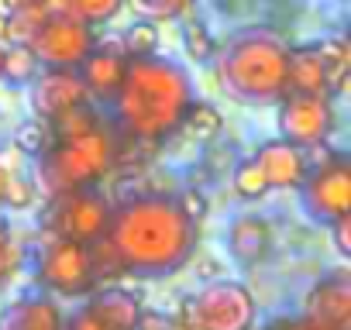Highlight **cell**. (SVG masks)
<instances>
[{"instance_id":"6da1fadb","label":"cell","mask_w":351,"mask_h":330,"mask_svg":"<svg viewBox=\"0 0 351 330\" xmlns=\"http://www.w3.org/2000/svg\"><path fill=\"white\" fill-rule=\"evenodd\" d=\"M104 241L117 255L121 272L141 279H165L193 258L200 224L183 214L176 196L141 193L110 210Z\"/></svg>"},{"instance_id":"7a4b0ae2","label":"cell","mask_w":351,"mask_h":330,"mask_svg":"<svg viewBox=\"0 0 351 330\" xmlns=\"http://www.w3.org/2000/svg\"><path fill=\"white\" fill-rule=\"evenodd\" d=\"M193 107V79L165 55H128L124 79L110 100L117 127L145 144L165 141L183 127Z\"/></svg>"},{"instance_id":"3957f363","label":"cell","mask_w":351,"mask_h":330,"mask_svg":"<svg viewBox=\"0 0 351 330\" xmlns=\"http://www.w3.org/2000/svg\"><path fill=\"white\" fill-rule=\"evenodd\" d=\"M217 83L238 103H276L289 93V45L269 28H248L217 49Z\"/></svg>"},{"instance_id":"277c9868","label":"cell","mask_w":351,"mask_h":330,"mask_svg":"<svg viewBox=\"0 0 351 330\" xmlns=\"http://www.w3.org/2000/svg\"><path fill=\"white\" fill-rule=\"evenodd\" d=\"M117 158L121 144L114 131L100 120L83 138L52 141V148L35 165V190L45 193L49 200L73 190H97V183H104V176L117 165Z\"/></svg>"},{"instance_id":"5b68a950","label":"cell","mask_w":351,"mask_h":330,"mask_svg":"<svg viewBox=\"0 0 351 330\" xmlns=\"http://www.w3.org/2000/svg\"><path fill=\"white\" fill-rule=\"evenodd\" d=\"M255 296L248 285L221 279L183 306V330H252Z\"/></svg>"},{"instance_id":"8992f818","label":"cell","mask_w":351,"mask_h":330,"mask_svg":"<svg viewBox=\"0 0 351 330\" xmlns=\"http://www.w3.org/2000/svg\"><path fill=\"white\" fill-rule=\"evenodd\" d=\"M110 210L114 207L104 200L100 190H73V193L49 200V207L42 214V227L49 231V238L93 244L107 234Z\"/></svg>"},{"instance_id":"52a82bcc","label":"cell","mask_w":351,"mask_h":330,"mask_svg":"<svg viewBox=\"0 0 351 330\" xmlns=\"http://www.w3.org/2000/svg\"><path fill=\"white\" fill-rule=\"evenodd\" d=\"M303 210L330 227L334 220L351 214V162L344 155H327L320 165H310V173L300 186Z\"/></svg>"},{"instance_id":"ba28073f","label":"cell","mask_w":351,"mask_h":330,"mask_svg":"<svg viewBox=\"0 0 351 330\" xmlns=\"http://www.w3.org/2000/svg\"><path fill=\"white\" fill-rule=\"evenodd\" d=\"M38 279L56 296H66V299L90 296L97 289L90 244L49 238V244L42 248V258H38Z\"/></svg>"},{"instance_id":"9c48e42d","label":"cell","mask_w":351,"mask_h":330,"mask_svg":"<svg viewBox=\"0 0 351 330\" xmlns=\"http://www.w3.org/2000/svg\"><path fill=\"white\" fill-rule=\"evenodd\" d=\"M93 45V28L83 25L76 14H49L28 38V49L45 69H76Z\"/></svg>"},{"instance_id":"30bf717a","label":"cell","mask_w":351,"mask_h":330,"mask_svg":"<svg viewBox=\"0 0 351 330\" xmlns=\"http://www.w3.org/2000/svg\"><path fill=\"white\" fill-rule=\"evenodd\" d=\"M334 127V103L330 97H306L286 93L279 100V138L296 148H317L327 141Z\"/></svg>"},{"instance_id":"8fae6325","label":"cell","mask_w":351,"mask_h":330,"mask_svg":"<svg viewBox=\"0 0 351 330\" xmlns=\"http://www.w3.org/2000/svg\"><path fill=\"white\" fill-rule=\"evenodd\" d=\"M303 320L313 330H351V279H348V272H334L310 289Z\"/></svg>"},{"instance_id":"7c38bea8","label":"cell","mask_w":351,"mask_h":330,"mask_svg":"<svg viewBox=\"0 0 351 330\" xmlns=\"http://www.w3.org/2000/svg\"><path fill=\"white\" fill-rule=\"evenodd\" d=\"M80 103H90V93H86L76 69H42L32 79V110H35V117L52 120L62 110L80 107Z\"/></svg>"},{"instance_id":"4fadbf2b","label":"cell","mask_w":351,"mask_h":330,"mask_svg":"<svg viewBox=\"0 0 351 330\" xmlns=\"http://www.w3.org/2000/svg\"><path fill=\"white\" fill-rule=\"evenodd\" d=\"M255 165L262 169L269 190H300L310 173V155L282 138H272V141L258 144Z\"/></svg>"},{"instance_id":"5bb4252c","label":"cell","mask_w":351,"mask_h":330,"mask_svg":"<svg viewBox=\"0 0 351 330\" xmlns=\"http://www.w3.org/2000/svg\"><path fill=\"white\" fill-rule=\"evenodd\" d=\"M124 66H128L124 49H117V45H93L90 55L76 66V73H80V79H83L90 97L110 103L117 86H121V79H124Z\"/></svg>"},{"instance_id":"9a60e30c","label":"cell","mask_w":351,"mask_h":330,"mask_svg":"<svg viewBox=\"0 0 351 330\" xmlns=\"http://www.w3.org/2000/svg\"><path fill=\"white\" fill-rule=\"evenodd\" d=\"M272 248V227L258 214H241L228 227V251L238 265H255Z\"/></svg>"},{"instance_id":"2e32d148","label":"cell","mask_w":351,"mask_h":330,"mask_svg":"<svg viewBox=\"0 0 351 330\" xmlns=\"http://www.w3.org/2000/svg\"><path fill=\"white\" fill-rule=\"evenodd\" d=\"M86 313L97 316L107 330H138V320L145 309L138 296H131L128 289H104V292H90Z\"/></svg>"},{"instance_id":"e0dca14e","label":"cell","mask_w":351,"mask_h":330,"mask_svg":"<svg viewBox=\"0 0 351 330\" xmlns=\"http://www.w3.org/2000/svg\"><path fill=\"white\" fill-rule=\"evenodd\" d=\"M286 86L289 93H306V97H330L324 66L317 55V45H296L289 49V66H286Z\"/></svg>"},{"instance_id":"ac0fdd59","label":"cell","mask_w":351,"mask_h":330,"mask_svg":"<svg viewBox=\"0 0 351 330\" xmlns=\"http://www.w3.org/2000/svg\"><path fill=\"white\" fill-rule=\"evenodd\" d=\"M0 330H66V320L49 296H38V299L14 303L8 316L0 320Z\"/></svg>"},{"instance_id":"d6986e66","label":"cell","mask_w":351,"mask_h":330,"mask_svg":"<svg viewBox=\"0 0 351 330\" xmlns=\"http://www.w3.org/2000/svg\"><path fill=\"white\" fill-rule=\"evenodd\" d=\"M317 55L324 66V79H327V93H341L348 86V73H351V49L344 38H324L317 42Z\"/></svg>"},{"instance_id":"ffe728a7","label":"cell","mask_w":351,"mask_h":330,"mask_svg":"<svg viewBox=\"0 0 351 330\" xmlns=\"http://www.w3.org/2000/svg\"><path fill=\"white\" fill-rule=\"evenodd\" d=\"M97 124H100V114L90 103H80V107H69L59 117H52L49 120V131H52V141H69V138L90 134Z\"/></svg>"},{"instance_id":"44dd1931","label":"cell","mask_w":351,"mask_h":330,"mask_svg":"<svg viewBox=\"0 0 351 330\" xmlns=\"http://www.w3.org/2000/svg\"><path fill=\"white\" fill-rule=\"evenodd\" d=\"M38 73H42V62L35 59V52L28 45L18 42V45L4 49V69H0V79L21 86V83H32Z\"/></svg>"},{"instance_id":"7402d4cb","label":"cell","mask_w":351,"mask_h":330,"mask_svg":"<svg viewBox=\"0 0 351 330\" xmlns=\"http://www.w3.org/2000/svg\"><path fill=\"white\" fill-rule=\"evenodd\" d=\"M124 4L141 18V21H176V18H186L193 8H197V0H124Z\"/></svg>"},{"instance_id":"603a6c76","label":"cell","mask_w":351,"mask_h":330,"mask_svg":"<svg viewBox=\"0 0 351 330\" xmlns=\"http://www.w3.org/2000/svg\"><path fill=\"white\" fill-rule=\"evenodd\" d=\"M231 190H234V196H241V200H262V196L269 193V183H265L262 169L255 165V158H241V162L234 165Z\"/></svg>"},{"instance_id":"cb8c5ba5","label":"cell","mask_w":351,"mask_h":330,"mask_svg":"<svg viewBox=\"0 0 351 330\" xmlns=\"http://www.w3.org/2000/svg\"><path fill=\"white\" fill-rule=\"evenodd\" d=\"M14 148H18L21 155L42 158V155L52 148V131H49V120H42V117L25 120V124L18 127V134H14Z\"/></svg>"},{"instance_id":"d4e9b609","label":"cell","mask_w":351,"mask_h":330,"mask_svg":"<svg viewBox=\"0 0 351 330\" xmlns=\"http://www.w3.org/2000/svg\"><path fill=\"white\" fill-rule=\"evenodd\" d=\"M66 8H69V14H76L83 25L93 28V25L114 21L124 8V0H66Z\"/></svg>"},{"instance_id":"484cf974","label":"cell","mask_w":351,"mask_h":330,"mask_svg":"<svg viewBox=\"0 0 351 330\" xmlns=\"http://www.w3.org/2000/svg\"><path fill=\"white\" fill-rule=\"evenodd\" d=\"M183 45H186V55L193 62H210L217 55V42H214V35H210V28L204 21H186Z\"/></svg>"},{"instance_id":"4316f807","label":"cell","mask_w":351,"mask_h":330,"mask_svg":"<svg viewBox=\"0 0 351 330\" xmlns=\"http://www.w3.org/2000/svg\"><path fill=\"white\" fill-rule=\"evenodd\" d=\"M183 131L190 138H197V141H214L217 131H221V114L214 107H207V103H193L186 120H183Z\"/></svg>"},{"instance_id":"83f0119b","label":"cell","mask_w":351,"mask_h":330,"mask_svg":"<svg viewBox=\"0 0 351 330\" xmlns=\"http://www.w3.org/2000/svg\"><path fill=\"white\" fill-rule=\"evenodd\" d=\"M155 49H158V25L134 21L124 31V55H152Z\"/></svg>"},{"instance_id":"f1b7e54d","label":"cell","mask_w":351,"mask_h":330,"mask_svg":"<svg viewBox=\"0 0 351 330\" xmlns=\"http://www.w3.org/2000/svg\"><path fill=\"white\" fill-rule=\"evenodd\" d=\"M32 200H35V183H28V179H14V176H11L4 196H0V203L11 207V210H25V207H32Z\"/></svg>"},{"instance_id":"f546056e","label":"cell","mask_w":351,"mask_h":330,"mask_svg":"<svg viewBox=\"0 0 351 330\" xmlns=\"http://www.w3.org/2000/svg\"><path fill=\"white\" fill-rule=\"evenodd\" d=\"M180 207H183V214H186L193 224H200V220L207 217V196H204L200 190H186V193L180 196Z\"/></svg>"},{"instance_id":"4dcf8cb0","label":"cell","mask_w":351,"mask_h":330,"mask_svg":"<svg viewBox=\"0 0 351 330\" xmlns=\"http://www.w3.org/2000/svg\"><path fill=\"white\" fill-rule=\"evenodd\" d=\"M330 234H334V248L348 258V255H351V214L341 217V220H334V224H330Z\"/></svg>"},{"instance_id":"1f68e13d","label":"cell","mask_w":351,"mask_h":330,"mask_svg":"<svg viewBox=\"0 0 351 330\" xmlns=\"http://www.w3.org/2000/svg\"><path fill=\"white\" fill-rule=\"evenodd\" d=\"M11 265H14V255H11V231H8L4 220H0V282H4V275L11 272Z\"/></svg>"},{"instance_id":"d6a6232c","label":"cell","mask_w":351,"mask_h":330,"mask_svg":"<svg viewBox=\"0 0 351 330\" xmlns=\"http://www.w3.org/2000/svg\"><path fill=\"white\" fill-rule=\"evenodd\" d=\"M66 330H107V327H104L97 316H90V313H86V306H83V309H76V313L69 316Z\"/></svg>"},{"instance_id":"836d02e7","label":"cell","mask_w":351,"mask_h":330,"mask_svg":"<svg viewBox=\"0 0 351 330\" xmlns=\"http://www.w3.org/2000/svg\"><path fill=\"white\" fill-rule=\"evenodd\" d=\"M272 330H313L306 320H282V323H276Z\"/></svg>"},{"instance_id":"e575fe53","label":"cell","mask_w":351,"mask_h":330,"mask_svg":"<svg viewBox=\"0 0 351 330\" xmlns=\"http://www.w3.org/2000/svg\"><path fill=\"white\" fill-rule=\"evenodd\" d=\"M8 183H11V173H8V165L0 162V196H4V190H8Z\"/></svg>"},{"instance_id":"d590c367","label":"cell","mask_w":351,"mask_h":330,"mask_svg":"<svg viewBox=\"0 0 351 330\" xmlns=\"http://www.w3.org/2000/svg\"><path fill=\"white\" fill-rule=\"evenodd\" d=\"M8 38V14H0V42Z\"/></svg>"},{"instance_id":"8d00e7d4","label":"cell","mask_w":351,"mask_h":330,"mask_svg":"<svg viewBox=\"0 0 351 330\" xmlns=\"http://www.w3.org/2000/svg\"><path fill=\"white\" fill-rule=\"evenodd\" d=\"M8 4H11V11H14V8H21V4H28V0H8Z\"/></svg>"},{"instance_id":"74e56055","label":"cell","mask_w":351,"mask_h":330,"mask_svg":"<svg viewBox=\"0 0 351 330\" xmlns=\"http://www.w3.org/2000/svg\"><path fill=\"white\" fill-rule=\"evenodd\" d=\"M0 69H4V49H0Z\"/></svg>"}]
</instances>
